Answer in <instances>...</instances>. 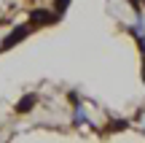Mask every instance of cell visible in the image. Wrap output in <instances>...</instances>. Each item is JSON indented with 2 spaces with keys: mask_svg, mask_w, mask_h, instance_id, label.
<instances>
[{
  "mask_svg": "<svg viewBox=\"0 0 145 143\" xmlns=\"http://www.w3.org/2000/svg\"><path fill=\"white\" fill-rule=\"evenodd\" d=\"M30 22H32V24L46 27V24H54V22H57V14H51V11H32Z\"/></svg>",
  "mask_w": 145,
  "mask_h": 143,
  "instance_id": "1",
  "label": "cell"
},
{
  "mask_svg": "<svg viewBox=\"0 0 145 143\" xmlns=\"http://www.w3.org/2000/svg\"><path fill=\"white\" fill-rule=\"evenodd\" d=\"M27 32H30V27H16V30H14V32H11V35L3 41V49H11V46H16L19 41H24V38H27Z\"/></svg>",
  "mask_w": 145,
  "mask_h": 143,
  "instance_id": "2",
  "label": "cell"
},
{
  "mask_svg": "<svg viewBox=\"0 0 145 143\" xmlns=\"http://www.w3.org/2000/svg\"><path fill=\"white\" fill-rule=\"evenodd\" d=\"M35 103H38V95H24L19 103H16V111H19V113H27V111H32Z\"/></svg>",
  "mask_w": 145,
  "mask_h": 143,
  "instance_id": "3",
  "label": "cell"
},
{
  "mask_svg": "<svg viewBox=\"0 0 145 143\" xmlns=\"http://www.w3.org/2000/svg\"><path fill=\"white\" fill-rule=\"evenodd\" d=\"M67 5H70V0H54V8H57V16H62L65 11H67Z\"/></svg>",
  "mask_w": 145,
  "mask_h": 143,
  "instance_id": "4",
  "label": "cell"
}]
</instances>
